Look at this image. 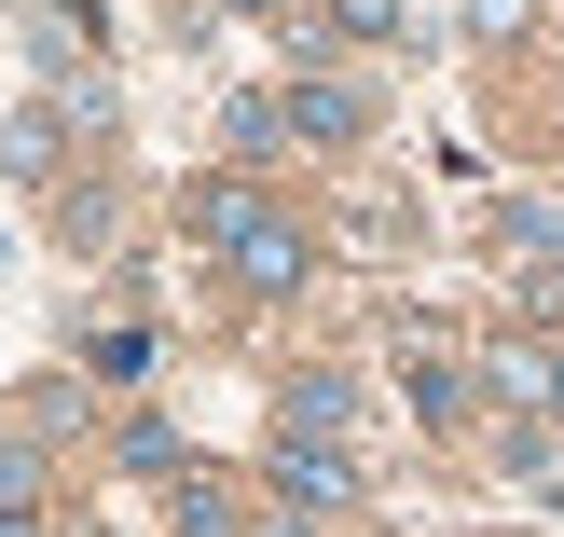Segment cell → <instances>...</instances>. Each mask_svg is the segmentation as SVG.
<instances>
[{
  "instance_id": "ba28073f",
  "label": "cell",
  "mask_w": 564,
  "mask_h": 537,
  "mask_svg": "<svg viewBox=\"0 0 564 537\" xmlns=\"http://www.w3.org/2000/svg\"><path fill=\"white\" fill-rule=\"evenodd\" d=\"M180 537H235V496H220L207 469H180Z\"/></svg>"
},
{
  "instance_id": "5bb4252c",
  "label": "cell",
  "mask_w": 564,
  "mask_h": 537,
  "mask_svg": "<svg viewBox=\"0 0 564 537\" xmlns=\"http://www.w3.org/2000/svg\"><path fill=\"white\" fill-rule=\"evenodd\" d=\"M262 537H317V524H303V511H275V524H262Z\"/></svg>"
},
{
  "instance_id": "5b68a950",
  "label": "cell",
  "mask_w": 564,
  "mask_h": 537,
  "mask_svg": "<svg viewBox=\"0 0 564 537\" xmlns=\"http://www.w3.org/2000/svg\"><path fill=\"white\" fill-rule=\"evenodd\" d=\"M358 125H372V110H358L345 83H290V97H275V138H317V152H345Z\"/></svg>"
},
{
  "instance_id": "7a4b0ae2",
  "label": "cell",
  "mask_w": 564,
  "mask_h": 537,
  "mask_svg": "<svg viewBox=\"0 0 564 537\" xmlns=\"http://www.w3.org/2000/svg\"><path fill=\"white\" fill-rule=\"evenodd\" d=\"M262 483H275V511L330 524V511H345V496H358V469L330 455V441H275V469H262Z\"/></svg>"
},
{
  "instance_id": "7c38bea8",
  "label": "cell",
  "mask_w": 564,
  "mask_h": 537,
  "mask_svg": "<svg viewBox=\"0 0 564 537\" xmlns=\"http://www.w3.org/2000/svg\"><path fill=\"white\" fill-rule=\"evenodd\" d=\"M235 14H248V28H290V14H303V0H235Z\"/></svg>"
},
{
  "instance_id": "277c9868",
  "label": "cell",
  "mask_w": 564,
  "mask_h": 537,
  "mask_svg": "<svg viewBox=\"0 0 564 537\" xmlns=\"http://www.w3.org/2000/svg\"><path fill=\"white\" fill-rule=\"evenodd\" d=\"M482 373H496V400H510V414H538V428H564V345H496Z\"/></svg>"
},
{
  "instance_id": "6da1fadb",
  "label": "cell",
  "mask_w": 564,
  "mask_h": 537,
  "mask_svg": "<svg viewBox=\"0 0 564 537\" xmlns=\"http://www.w3.org/2000/svg\"><path fill=\"white\" fill-rule=\"evenodd\" d=\"M193 235H207L248 290H290V276H303V221H275L248 180H193Z\"/></svg>"
},
{
  "instance_id": "4fadbf2b",
  "label": "cell",
  "mask_w": 564,
  "mask_h": 537,
  "mask_svg": "<svg viewBox=\"0 0 564 537\" xmlns=\"http://www.w3.org/2000/svg\"><path fill=\"white\" fill-rule=\"evenodd\" d=\"M0 537H42V524H28V496H0Z\"/></svg>"
},
{
  "instance_id": "8992f818",
  "label": "cell",
  "mask_w": 564,
  "mask_h": 537,
  "mask_svg": "<svg viewBox=\"0 0 564 537\" xmlns=\"http://www.w3.org/2000/svg\"><path fill=\"white\" fill-rule=\"evenodd\" d=\"M482 248H510V262L538 276V262H564V221H551V207H523V193H510V207H482Z\"/></svg>"
},
{
  "instance_id": "8fae6325",
  "label": "cell",
  "mask_w": 564,
  "mask_h": 537,
  "mask_svg": "<svg viewBox=\"0 0 564 537\" xmlns=\"http://www.w3.org/2000/svg\"><path fill=\"white\" fill-rule=\"evenodd\" d=\"M523 303H538V318H564V262H538V276H523Z\"/></svg>"
},
{
  "instance_id": "9c48e42d",
  "label": "cell",
  "mask_w": 564,
  "mask_h": 537,
  "mask_svg": "<svg viewBox=\"0 0 564 537\" xmlns=\"http://www.w3.org/2000/svg\"><path fill=\"white\" fill-rule=\"evenodd\" d=\"M330 28L345 42H400V0H330Z\"/></svg>"
},
{
  "instance_id": "30bf717a",
  "label": "cell",
  "mask_w": 564,
  "mask_h": 537,
  "mask_svg": "<svg viewBox=\"0 0 564 537\" xmlns=\"http://www.w3.org/2000/svg\"><path fill=\"white\" fill-rule=\"evenodd\" d=\"M468 28H482V42H523V28H538V0H468Z\"/></svg>"
},
{
  "instance_id": "52a82bcc",
  "label": "cell",
  "mask_w": 564,
  "mask_h": 537,
  "mask_svg": "<svg viewBox=\"0 0 564 537\" xmlns=\"http://www.w3.org/2000/svg\"><path fill=\"white\" fill-rule=\"evenodd\" d=\"M413 414L427 428H468V358H441L427 331H413Z\"/></svg>"
},
{
  "instance_id": "3957f363",
  "label": "cell",
  "mask_w": 564,
  "mask_h": 537,
  "mask_svg": "<svg viewBox=\"0 0 564 537\" xmlns=\"http://www.w3.org/2000/svg\"><path fill=\"white\" fill-rule=\"evenodd\" d=\"M290 441H330V455H345L358 441V373H330V358L290 373Z\"/></svg>"
}]
</instances>
